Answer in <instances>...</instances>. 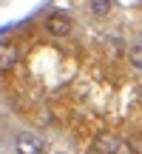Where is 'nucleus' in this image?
I'll use <instances>...</instances> for the list:
<instances>
[{"instance_id":"f257e3e1","label":"nucleus","mask_w":142,"mask_h":154,"mask_svg":"<svg viewBox=\"0 0 142 154\" xmlns=\"http://www.w3.org/2000/svg\"><path fill=\"white\" fill-rule=\"evenodd\" d=\"M94 149H97L99 154H134L131 149H128V140L117 137V134H102V137H97Z\"/></svg>"},{"instance_id":"f03ea898","label":"nucleus","mask_w":142,"mask_h":154,"mask_svg":"<svg viewBox=\"0 0 142 154\" xmlns=\"http://www.w3.org/2000/svg\"><path fill=\"white\" fill-rule=\"evenodd\" d=\"M14 149H17V154H43V140L31 131H23V134H17Z\"/></svg>"},{"instance_id":"7ed1b4c3","label":"nucleus","mask_w":142,"mask_h":154,"mask_svg":"<svg viewBox=\"0 0 142 154\" xmlns=\"http://www.w3.org/2000/svg\"><path fill=\"white\" fill-rule=\"evenodd\" d=\"M46 32L54 34V37H68L71 34V20L66 14H60V11H54V14L46 17Z\"/></svg>"},{"instance_id":"20e7f679","label":"nucleus","mask_w":142,"mask_h":154,"mask_svg":"<svg viewBox=\"0 0 142 154\" xmlns=\"http://www.w3.org/2000/svg\"><path fill=\"white\" fill-rule=\"evenodd\" d=\"M20 60V49L14 43H0V72H9Z\"/></svg>"},{"instance_id":"39448f33","label":"nucleus","mask_w":142,"mask_h":154,"mask_svg":"<svg viewBox=\"0 0 142 154\" xmlns=\"http://www.w3.org/2000/svg\"><path fill=\"white\" fill-rule=\"evenodd\" d=\"M111 6H114V0H88V9H91L97 17H105L111 11Z\"/></svg>"},{"instance_id":"423d86ee","label":"nucleus","mask_w":142,"mask_h":154,"mask_svg":"<svg viewBox=\"0 0 142 154\" xmlns=\"http://www.w3.org/2000/svg\"><path fill=\"white\" fill-rule=\"evenodd\" d=\"M131 60H134V66H137V69H142V49H134L131 51Z\"/></svg>"}]
</instances>
